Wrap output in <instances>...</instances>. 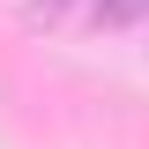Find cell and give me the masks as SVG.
Returning <instances> with one entry per match:
<instances>
[{
  "label": "cell",
  "mask_w": 149,
  "mask_h": 149,
  "mask_svg": "<svg viewBox=\"0 0 149 149\" xmlns=\"http://www.w3.org/2000/svg\"><path fill=\"white\" fill-rule=\"evenodd\" d=\"M142 8H149V0H97V15H104V22H134Z\"/></svg>",
  "instance_id": "obj_1"
}]
</instances>
